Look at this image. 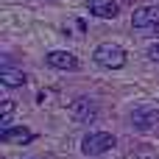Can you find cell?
<instances>
[{"label": "cell", "instance_id": "7a4b0ae2", "mask_svg": "<svg viewBox=\"0 0 159 159\" xmlns=\"http://www.w3.org/2000/svg\"><path fill=\"white\" fill-rule=\"evenodd\" d=\"M117 145V140L109 134V131H89L84 140H81V154L87 157H101L106 151H112Z\"/></svg>", "mask_w": 159, "mask_h": 159}, {"label": "cell", "instance_id": "8992f818", "mask_svg": "<svg viewBox=\"0 0 159 159\" xmlns=\"http://www.w3.org/2000/svg\"><path fill=\"white\" fill-rule=\"evenodd\" d=\"M0 140L6 143V145H25V143H31L34 140V134L25 129V126H8V129H3L0 131Z\"/></svg>", "mask_w": 159, "mask_h": 159}, {"label": "cell", "instance_id": "5b68a950", "mask_svg": "<svg viewBox=\"0 0 159 159\" xmlns=\"http://www.w3.org/2000/svg\"><path fill=\"white\" fill-rule=\"evenodd\" d=\"M45 61L50 64V67H56V70H78V59L73 56V53H67V50H50L48 56H45Z\"/></svg>", "mask_w": 159, "mask_h": 159}, {"label": "cell", "instance_id": "277c9868", "mask_svg": "<svg viewBox=\"0 0 159 159\" xmlns=\"http://www.w3.org/2000/svg\"><path fill=\"white\" fill-rule=\"evenodd\" d=\"M70 112H73V117L78 123H92L98 117V103L92 98H78V101L70 103Z\"/></svg>", "mask_w": 159, "mask_h": 159}, {"label": "cell", "instance_id": "6da1fadb", "mask_svg": "<svg viewBox=\"0 0 159 159\" xmlns=\"http://www.w3.org/2000/svg\"><path fill=\"white\" fill-rule=\"evenodd\" d=\"M92 59H95V64H101V67L120 70V67L126 64V50H123L120 45H115V42H103V45L95 48Z\"/></svg>", "mask_w": 159, "mask_h": 159}, {"label": "cell", "instance_id": "52a82bcc", "mask_svg": "<svg viewBox=\"0 0 159 159\" xmlns=\"http://www.w3.org/2000/svg\"><path fill=\"white\" fill-rule=\"evenodd\" d=\"M131 120H134V126H137L140 131H148V129H154V126L159 123V112L143 106V109H137V112L131 115Z\"/></svg>", "mask_w": 159, "mask_h": 159}, {"label": "cell", "instance_id": "ba28073f", "mask_svg": "<svg viewBox=\"0 0 159 159\" xmlns=\"http://www.w3.org/2000/svg\"><path fill=\"white\" fill-rule=\"evenodd\" d=\"M25 81H28V75H25L22 70H14V67H3V70H0V84L8 87V89H11V87H22Z\"/></svg>", "mask_w": 159, "mask_h": 159}, {"label": "cell", "instance_id": "9c48e42d", "mask_svg": "<svg viewBox=\"0 0 159 159\" xmlns=\"http://www.w3.org/2000/svg\"><path fill=\"white\" fill-rule=\"evenodd\" d=\"M117 11H120L117 3H95V6H92V14L101 17V20H115Z\"/></svg>", "mask_w": 159, "mask_h": 159}, {"label": "cell", "instance_id": "8fae6325", "mask_svg": "<svg viewBox=\"0 0 159 159\" xmlns=\"http://www.w3.org/2000/svg\"><path fill=\"white\" fill-rule=\"evenodd\" d=\"M148 59H151V61H159V42H154V45L148 48Z\"/></svg>", "mask_w": 159, "mask_h": 159}, {"label": "cell", "instance_id": "7c38bea8", "mask_svg": "<svg viewBox=\"0 0 159 159\" xmlns=\"http://www.w3.org/2000/svg\"><path fill=\"white\" fill-rule=\"evenodd\" d=\"M87 3H89V6H95V3H98V0H87Z\"/></svg>", "mask_w": 159, "mask_h": 159}, {"label": "cell", "instance_id": "3957f363", "mask_svg": "<svg viewBox=\"0 0 159 159\" xmlns=\"http://www.w3.org/2000/svg\"><path fill=\"white\" fill-rule=\"evenodd\" d=\"M131 28L140 34H157L159 31V6H143L131 14Z\"/></svg>", "mask_w": 159, "mask_h": 159}, {"label": "cell", "instance_id": "30bf717a", "mask_svg": "<svg viewBox=\"0 0 159 159\" xmlns=\"http://www.w3.org/2000/svg\"><path fill=\"white\" fill-rule=\"evenodd\" d=\"M11 117H14V101H3L0 103V126L8 129L11 126Z\"/></svg>", "mask_w": 159, "mask_h": 159}]
</instances>
